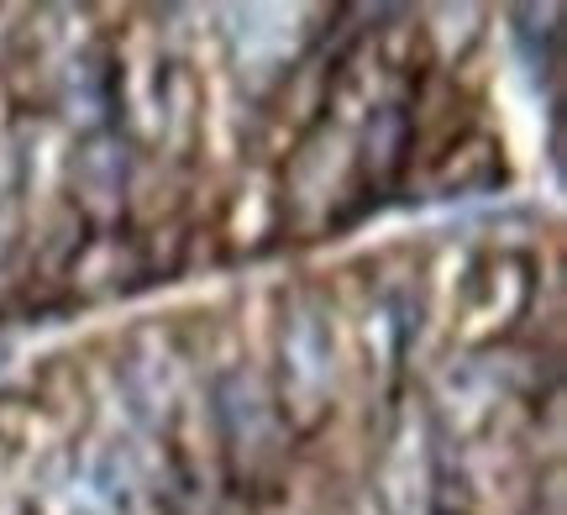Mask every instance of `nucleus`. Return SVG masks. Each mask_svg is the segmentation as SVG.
I'll use <instances>...</instances> for the list:
<instances>
[{
	"label": "nucleus",
	"mask_w": 567,
	"mask_h": 515,
	"mask_svg": "<svg viewBox=\"0 0 567 515\" xmlns=\"http://www.w3.org/2000/svg\"><path fill=\"white\" fill-rule=\"evenodd\" d=\"M279 358H284V415H295L300 426H316L326 415L331 384H337V348H331L326 310L316 300H295L284 310Z\"/></svg>",
	"instance_id": "obj_1"
},
{
	"label": "nucleus",
	"mask_w": 567,
	"mask_h": 515,
	"mask_svg": "<svg viewBox=\"0 0 567 515\" xmlns=\"http://www.w3.org/2000/svg\"><path fill=\"white\" fill-rule=\"evenodd\" d=\"M216 421H221V436H226V453L247 468H258L268 463V447H274V432H279V415L268 405L264 384L252 379V373H226L221 384H216Z\"/></svg>",
	"instance_id": "obj_2"
},
{
	"label": "nucleus",
	"mask_w": 567,
	"mask_h": 515,
	"mask_svg": "<svg viewBox=\"0 0 567 515\" xmlns=\"http://www.w3.org/2000/svg\"><path fill=\"white\" fill-rule=\"evenodd\" d=\"M74 189L90 216H105V210L122 206L126 195V147L116 132H90L84 147L74 153Z\"/></svg>",
	"instance_id": "obj_3"
}]
</instances>
